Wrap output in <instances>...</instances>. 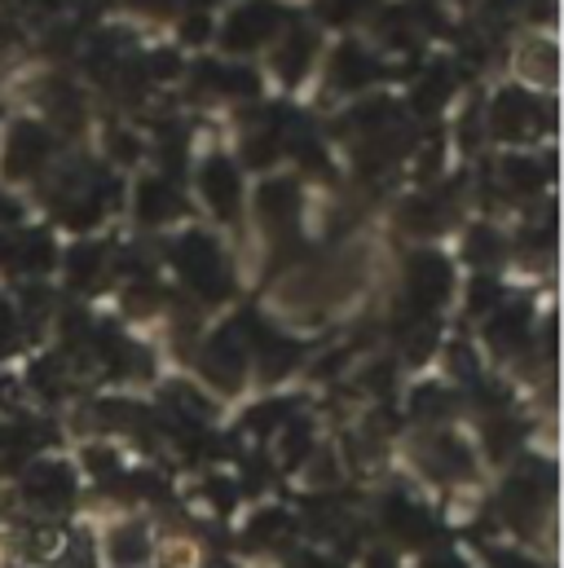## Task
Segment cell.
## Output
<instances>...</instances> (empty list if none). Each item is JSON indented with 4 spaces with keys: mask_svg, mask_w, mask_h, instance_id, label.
<instances>
[{
    "mask_svg": "<svg viewBox=\"0 0 564 568\" xmlns=\"http://www.w3.org/2000/svg\"><path fill=\"white\" fill-rule=\"evenodd\" d=\"M75 498V480L62 463H36L27 471V503L40 511H62Z\"/></svg>",
    "mask_w": 564,
    "mask_h": 568,
    "instance_id": "1",
    "label": "cell"
},
{
    "mask_svg": "<svg viewBox=\"0 0 564 568\" xmlns=\"http://www.w3.org/2000/svg\"><path fill=\"white\" fill-rule=\"evenodd\" d=\"M208 498H216V507H221V511H230V507L239 503V494H234V485H230V480H212V485H208Z\"/></svg>",
    "mask_w": 564,
    "mask_h": 568,
    "instance_id": "6",
    "label": "cell"
},
{
    "mask_svg": "<svg viewBox=\"0 0 564 568\" xmlns=\"http://www.w3.org/2000/svg\"><path fill=\"white\" fill-rule=\"evenodd\" d=\"M420 463L436 476V480H459V476H472V458H467V449L459 445V440H450V436H436V440H427V449L420 454Z\"/></svg>",
    "mask_w": 564,
    "mask_h": 568,
    "instance_id": "2",
    "label": "cell"
},
{
    "mask_svg": "<svg viewBox=\"0 0 564 568\" xmlns=\"http://www.w3.org/2000/svg\"><path fill=\"white\" fill-rule=\"evenodd\" d=\"M366 568H397V565H393V556H384V551H375V556H366Z\"/></svg>",
    "mask_w": 564,
    "mask_h": 568,
    "instance_id": "9",
    "label": "cell"
},
{
    "mask_svg": "<svg viewBox=\"0 0 564 568\" xmlns=\"http://www.w3.org/2000/svg\"><path fill=\"white\" fill-rule=\"evenodd\" d=\"M420 568H463L459 560H450V556H432V560H423Z\"/></svg>",
    "mask_w": 564,
    "mask_h": 568,
    "instance_id": "8",
    "label": "cell"
},
{
    "mask_svg": "<svg viewBox=\"0 0 564 568\" xmlns=\"http://www.w3.org/2000/svg\"><path fill=\"white\" fill-rule=\"evenodd\" d=\"M384 520H389V529H393L397 538H411V542L427 534V516H423L415 503H406V498L384 503Z\"/></svg>",
    "mask_w": 564,
    "mask_h": 568,
    "instance_id": "4",
    "label": "cell"
},
{
    "mask_svg": "<svg viewBox=\"0 0 564 568\" xmlns=\"http://www.w3.org/2000/svg\"><path fill=\"white\" fill-rule=\"evenodd\" d=\"M212 568H230V565H221V560H216V565H212Z\"/></svg>",
    "mask_w": 564,
    "mask_h": 568,
    "instance_id": "11",
    "label": "cell"
},
{
    "mask_svg": "<svg viewBox=\"0 0 564 568\" xmlns=\"http://www.w3.org/2000/svg\"><path fill=\"white\" fill-rule=\"evenodd\" d=\"M286 538H291V516L286 511H261L248 525V542L252 547H282Z\"/></svg>",
    "mask_w": 564,
    "mask_h": 568,
    "instance_id": "5",
    "label": "cell"
},
{
    "mask_svg": "<svg viewBox=\"0 0 564 568\" xmlns=\"http://www.w3.org/2000/svg\"><path fill=\"white\" fill-rule=\"evenodd\" d=\"M494 568H538V565L525 560V556H494Z\"/></svg>",
    "mask_w": 564,
    "mask_h": 568,
    "instance_id": "7",
    "label": "cell"
},
{
    "mask_svg": "<svg viewBox=\"0 0 564 568\" xmlns=\"http://www.w3.org/2000/svg\"><path fill=\"white\" fill-rule=\"evenodd\" d=\"M300 568H340V565H331V560H322V556H304Z\"/></svg>",
    "mask_w": 564,
    "mask_h": 568,
    "instance_id": "10",
    "label": "cell"
},
{
    "mask_svg": "<svg viewBox=\"0 0 564 568\" xmlns=\"http://www.w3.org/2000/svg\"><path fill=\"white\" fill-rule=\"evenodd\" d=\"M107 556H111V565L120 568H138L145 556H150V534H145V525L138 520H124V525H115L111 534H107Z\"/></svg>",
    "mask_w": 564,
    "mask_h": 568,
    "instance_id": "3",
    "label": "cell"
}]
</instances>
